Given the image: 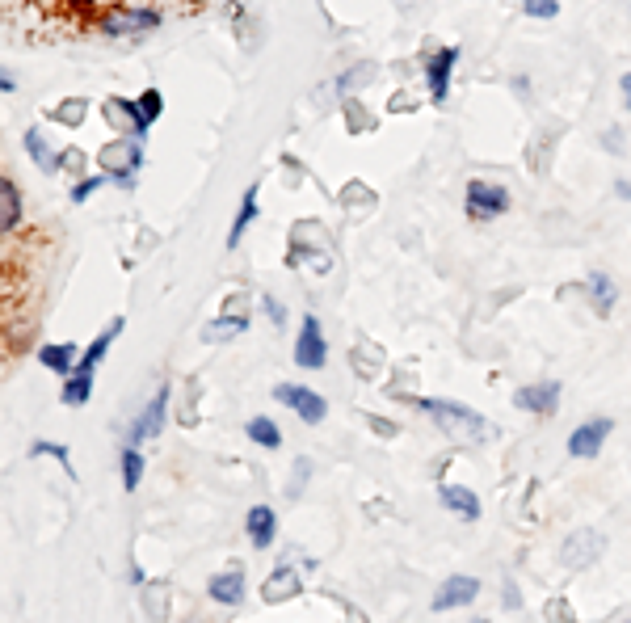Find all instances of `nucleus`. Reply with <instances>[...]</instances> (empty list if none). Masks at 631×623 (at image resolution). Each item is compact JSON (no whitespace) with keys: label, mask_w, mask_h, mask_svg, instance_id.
Listing matches in <instances>:
<instances>
[{"label":"nucleus","mask_w":631,"mask_h":623,"mask_svg":"<svg viewBox=\"0 0 631 623\" xmlns=\"http://www.w3.org/2000/svg\"><path fill=\"white\" fill-rule=\"evenodd\" d=\"M400 400H409V405H417L421 413H430L455 442H463V447H480V442H488L497 434V426H488L476 409L459 405V400H434V396H400Z\"/></svg>","instance_id":"1"},{"label":"nucleus","mask_w":631,"mask_h":623,"mask_svg":"<svg viewBox=\"0 0 631 623\" xmlns=\"http://www.w3.org/2000/svg\"><path fill=\"white\" fill-rule=\"evenodd\" d=\"M0 93H13V72H9V68L0 72Z\"/></svg>","instance_id":"36"},{"label":"nucleus","mask_w":631,"mask_h":623,"mask_svg":"<svg viewBox=\"0 0 631 623\" xmlns=\"http://www.w3.org/2000/svg\"><path fill=\"white\" fill-rule=\"evenodd\" d=\"M30 455H55L59 464H64V472H68V476H76V472H72V464H68V447H64V442H34Z\"/></svg>","instance_id":"28"},{"label":"nucleus","mask_w":631,"mask_h":623,"mask_svg":"<svg viewBox=\"0 0 631 623\" xmlns=\"http://www.w3.org/2000/svg\"><path fill=\"white\" fill-rule=\"evenodd\" d=\"M244 329H249V316H219V320H211V325H202V341H207V346H215V341L240 337Z\"/></svg>","instance_id":"22"},{"label":"nucleus","mask_w":631,"mask_h":623,"mask_svg":"<svg viewBox=\"0 0 631 623\" xmlns=\"http://www.w3.org/2000/svg\"><path fill=\"white\" fill-rule=\"evenodd\" d=\"M17 219H22V194H17L13 177H5V182H0V228L13 232Z\"/></svg>","instance_id":"20"},{"label":"nucleus","mask_w":631,"mask_h":623,"mask_svg":"<svg viewBox=\"0 0 631 623\" xmlns=\"http://www.w3.org/2000/svg\"><path fill=\"white\" fill-rule=\"evenodd\" d=\"M366 80H371V64H362V68H354V72H345V76L337 80V89H341V93H350V89L358 93V89L366 85Z\"/></svg>","instance_id":"30"},{"label":"nucleus","mask_w":631,"mask_h":623,"mask_svg":"<svg viewBox=\"0 0 631 623\" xmlns=\"http://www.w3.org/2000/svg\"><path fill=\"white\" fill-rule=\"evenodd\" d=\"M610 430H615V421H610V417L585 421V426H577L573 434H568V455H573V459H594L602 451V442H606Z\"/></svg>","instance_id":"8"},{"label":"nucleus","mask_w":631,"mask_h":623,"mask_svg":"<svg viewBox=\"0 0 631 623\" xmlns=\"http://www.w3.org/2000/svg\"><path fill=\"white\" fill-rule=\"evenodd\" d=\"M547 623H577V619H568V602H547Z\"/></svg>","instance_id":"32"},{"label":"nucleus","mask_w":631,"mask_h":623,"mask_svg":"<svg viewBox=\"0 0 631 623\" xmlns=\"http://www.w3.org/2000/svg\"><path fill=\"white\" fill-rule=\"evenodd\" d=\"M106 182H110V177H89V182H76L72 186V203H85V198H93Z\"/></svg>","instance_id":"31"},{"label":"nucleus","mask_w":631,"mask_h":623,"mask_svg":"<svg viewBox=\"0 0 631 623\" xmlns=\"http://www.w3.org/2000/svg\"><path fill=\"white\" fill-rule=\"evenodd\" d=\"M514 405H518L522 413H539V417L556 413V405H560V384H556V379H543V384L518 388V392H514Z\"/></svg>","instance_id":"11"},{"label":"nucleus","mask_w":631,"mask_h":623,"mask_svg":"<svg viewBox=\"0 0 631 623\" xmlns=\"http://www.w3.org/2000/svg\"><path fill=\"white\" fill-rule=\"evenodd\" d=\"M127 329V320L122 316H114L106 329H101L93 341H89V350H85V358L76 363V371L68 375V384H64V405H89V396H93V371L101 367V358L110 354V346H114V337Z\"/></svg>","instance_id":"2"},{"label":"nucleus","mask_w":631,"mask_h":623,"mask_svg":"<svg viewBox=\"0 0 631 623\" xmlns=\"http://www.w3.org/2000/svg\"><path fill=\"white\" fill-rule=\"evenodd\" d=\"M270 581H274V586H266V598H270V602H282V598H295V594H299V577H295L291 569H278Z\"/></svg>","instance_id":"25"},{"label":"nucleus","mask_w":631,"mask_h":623,"mask_svg":"<svg viewBox=\"0 0 631 623\" xmlns=\"http://www.w3.org/2000/svg\"><path fill=\"white\" fill-rule=\"evenodd\" d=\"M122 489L135 493L139 489V480H144V455H139L135 447H122Z\"/></svg>","instance_id":"23"},{"label":"nucleus","mask_w":631,"mask_h":623,"mask_svg":"<svg viewBox=\"0 0 631 623\" xmlns=\"http://www.w3.org/2000/svg\"><path fill=\"white\" fill-rule=\"evenodd\" d=\"M160 26V13L156 9H118V13H106L101 17V30L110 38H122V34H148Z\"/></svg>","instance_id":"7"},{"label":"nucleus","mask_w":631,"mask_h":623,"mask_svg":"<svg viewBox=\"0 0 631 623\" xmlns=\"http://www.w3.org/2000/svg\"><path fill=\"white\" fill-rule=\"evenodd\" d=\"M510 211V190L497 182H467V215L472 219H497Z\"/></svg>","instance_id":"4"},{"label":"nucleus","mask_w":631,"mask_h":623,"mask_svg":"<svg viewBox=\"0 0 631 623\" xmlns=\"http://www.w3.org/2000/svg\"><path fill=\"white\" fill-rule=\"evenodd\" d=\"M244 430H249V438L257 442V447H266V451L282 447V434H278V426H274L270 417H253V421H249V426H244Z\"/></svg>","instance_id":"24"},{"label":"nucleus","mask_w":631,"mask_h":623,"mask_svg":"<svg viewBox=\"0 0 631 623\" xmlns=\"http://www.w3.org/2000/svg\"><path fill=\"white\" fill-rule=\"evenodd\" d=\"M438 501L451 514H459L463 522H476L480 518V497L472 493V489H463V485H442L438 489Z\"/></svg>","instance_id":"15"},{"label":"nucleus","mask_w":631,"mask_h":623,"mask_svg":"<svg viewBox=\"0 0 631 623\" xmlns=\"http://www.w3.org/2000/svg\"><path fill=\"white\" fill-rule=\"evenodd\" d=\"M522 13H526V17H539V22H547V17H556V13H560V5H556V0H522Z\"/></svg>","instance_id":"29"},{"label":"nucleus","mask_w":631,"mask_h":623,"mask_svg":"<svg viewBox=\"0 0 631 623\" xmlns=\"http://www.w3.org/2000/svg\"><path fill=\"white\" fill-rule=\"evenodd\" d=\"M602 548H606L602 531H573L564 539V548H560V565L564 569H589L602 556Z\"/></svg>","instance_id":"5"},{"label":"nucleus","mask_w":631,"mask_h":623,"mask_svg":"<svg viewBox=\"0 0 631 623\" xmlns=\"http://www.w3.org/2000/svg\"><path fill=\"white\" fill-rule=\"evenodd\" d=\"M253 219H257V186H249L244 198H240V211H236L232 232H228V249H240V236H244V228H249Z\"/></svg>","instance_id":"21"},{"label":"nucleus","mask_w":631,"mask_h":623,"mask_svg":"<svg viewBox=\"0 0 631 623\" xmlns=\"http://www.w3.org/2000/svg\"><path fill=\"white\" fill-rule=\"evenodd\" d=\"M261 304H266V312H270V320H274V325H287V312H282V304H278L274 295H266V299H261Z\"/></svg>","instance_id":"33"},{"label":"nucleus","mask_w":631,"mask_h":623,"mask_svg":"<svg viewBox=\"0 0 631 623\" xmlns=\"http://www.w3.org/2000/svg\"><path fill=\"white\" fill-rule=\"evenodd\" d=\"M38 358H43V367H51L55 375H72L76 371V341H59V346H43L38 350Z\"/></svg>","instance_id":"18"},{"label":"nucleus","mask_w":631,"mask_h":623,"mask_svg":"<svg viewBox=\"0 0 631 623\" xmlns=\"http://www.w3.org/2000/svg\"><path fill=\"white\" fill-rule=\"evenodd\" d=\"M274 400L287 405L291 413H299V421H308V426H320L324 413H329V400L303 384H274Z\"/></svg>","instance_id":"3"},{"label":"nucleus","mask_w":631,"mask_h":623,"mask_svg":"<svg viewBox=\"0 0 631 623\" xmlns=\"http://www.w3.org/2000/svg\"><path fill=\"white\" fill-rule=\"evenodd\" d=\"M22 148H26V156H30L43 173H59V169H64V156H55V148L47 144V135L38 131V127H30V131L22 135Z\"/></svg>","instance_id":"14"},{"label":"nucleus","mask_w":631,"mask_h":623,"mask_svg":"<svg viewBox=\"0 0 631 623\" xmlns=\"http://www.w3.org/2000/svg\"><path fill=\"white\" fill-rule=\"evenodd\" d=\"M476 623H484V619H476Z\"/></svg>","instance_id":"38"},{"label":"nucleus","mask_w":631,"mask_h":623,"mask_svg":"<svg viewBox=\"0 0 631 623\" xmlns=\"http://www.w3.org/2000/svg\"><path fill=\"white\" fill-rule=\"evenodd\" d=\"M106 123L118 127V131H127V139H144V131H148L144 114H139V102H127V97H110V102H106Z\"/></svg>","instance_id":"13"},{"label":"nucleus","mask_w":631,"mask_h":623,"mask_svg":"<svg viewBox=\"0 0 631 623\" xmlns=\"http://www.w3.org/2000/svg\"><path fill=\"white\" fill-rule=\"evenodd\" d=\"M455 59H459V47H442V51L430 55V64H425V80H430V102H434V106H442L446 93H451Z\"/></svg>","instance_id":"10"},{"label":"nucleus","mask_w":631,"mask_h":623,"mask_svg":"<svg viewBox=\"0 0 631 623\" xmlns=\"http://www.w3.org/2000/svg\"><path fill=\"white\" fill-rule=\"evenodd\" d=\"M480 598V581L476 577H446L438 594H434V611H451V607H467V602Z\"/></svg>","instance_id":"12"},{"label":"nucleus","mask_w":631,"mask_h":623,"mask_svg":"<svg viewBox=\"0 0 631 623\" xmlns=\"http://www.w3.org/2000/svg\"><path fill=\"white\" fill-rule=\"evenodd\" d=\"M85 110H89V106L80 102V97H68V102L55 110V118H59L64 127H80V123H85Z\"/></svg>","instance_id":"27"},{"label":"nucleus","mask_w":631,"mask_h":623,"mask_svg":"<svg viewBox=\"0 0 631 623\" xmlns=\"http://www.w3.org/2000/svg\"><path fill=\"white\" fill-rule=\"evenodd\" d=\"M274 535H278V514L270 506H253L249 510V539H253V548H270Z\"/></svg>","instance_id":"17"},{"label":"nucleus","mask_w":631,"mask_h":623,"mask_svg":"<svg viewBox=\"0 0 631 623\" xmlns=\"http://www.w3.org/2000/svg\"><path fill=\"white\" fill-rule=\"evenodd\" d=\"M371 426H375V434H383V438H392V434H396V426H392V421H379V417H371Z\"/></svg>","instance_id":"34"},{"label":"nucleus","mask_w":631,"mask_h":623,"mask_svg":"<svg viewBox=\"0 0 631 623\" xmlns=\"http://www.w3.org/2000/svg\"><path fill=\"white\" fill-rule=\"evenodd\" d=\"M615 194H619V198H627V203H631V177H623V182L615 186Z\"/></svg>","instance_id":"37"},{"label":"nucleus","mask_w":631,"mask_h":623,"mask_svg":"<svg viewBox=\"0 0 631 623\" xmlns=\"http://www.w3.org/2000/svg\"><path fill=\"white\" fill-rule=\"evenodd\" d=\"M295 363L303 371H320L329 363V346H324V333H320V320L308 312L303 316V329H299V341H295Z\"/></svg>","instance_id":"6"},{"label":"nucleus","mask_w":631,"mask_h":623,"mask_svg":"<svg viewBox=\"0 0 631 623\" xmlns=\"http://www.w3.org/2000/svg\"><path fill=\"white\" fill-rule=\"evenodd\" d=\"M589 299H594V308H598V316H610L615 312V299H619V287H615V278L610 274H589Z\"/></svg>","instance_id":"19"},{"label":"nucleus","mask_w":631,"mask_h":623,"mask_svg":"<svg viewBox=\"0 0 631 623\" xmlns=\"http://www.w3.org/2000/svg\"><path fill=\"white\" fill-rule=\"evenodd\" d=\"M165 409H169V384H160L152 405L139 413V421L127 430V447H135V442H144V438H156L160 430H165Z\"/></svg>","instance_id":"9"},{"label":"nucleus","mask_w":631,"mask_h":623,"mask_svg":"<svg viewBox=\"0 0 631 623\" xmlns=\"http://www.w3.org/2000/svg\"><path fill=\"white\" fill-rule=\"evenodd\" d=\"M619 89H623V110H631V72L619 80Z\"/></svg>","instance_id":"35"},{"label":"nucleus","mask_w":631,"mask_h":623,"mask_svg":"<svg viewBox=\"0 0 631 623\" xmlns=\"http://www.w3.org/2000/svg\"><path fill=\"white\" fill-rule=\"evenodd\" d=\"M139 114H144V123L152 127L156 118L165 114V93H160V89H148L144 97H139Z\"/></svg>","instance_id":"26"},{"label":"nucleus","mask_w":631,"mask_h":623,"mask_svg":"<svg viewBox=\"0 0 631 623\" xmlns=\"http://www.w3.org/2000/svg\"><path fill=\"white\" fill-rule=\"evenodd\" d=\"M207 590H211L215 602H223V607H240V602H244V573H240V569L215 573Z\"/></svg>","instance_id":"16"}]
</instances>
